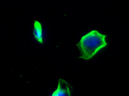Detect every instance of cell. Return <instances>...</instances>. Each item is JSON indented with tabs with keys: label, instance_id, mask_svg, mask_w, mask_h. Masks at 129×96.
<instances>
[{
	"label": "cell",
	"instance_id": "3",
	"mask_svg": "<svg viewBox=\"0 0 129 96\" xmlns=\"http://www.w3.org/2000/svg\"><path fill=\"white\" fill-rule=\"evenodd\" d=\"M34 34L35 38L39 42H43V33L41 24L38 21L34 22Z\"/></svg>",
	"mask_w": 129,
	"mask_h": 96
},
{
	"label": "cell",
	"instance_id": "2",
	"mask_svg": "<svg viewBox=\"0 0 129 96\" xmlns=\"http://www.w3.org/2000/svg\"><path fill=\"white\" fill-rule=\"evenodd\" d=\"M51 96H72L70 86L64 79H59L58 87Z\"/></svg>",
	"mask_w": 129,
	"mask_h": 96
},
{
	"label": "cell",
	"instance_id": "1",
	"mask_svg": "<svg viewBox=\"0 0 129 96\" xmlns=\"http://www.w3.org/2000/svg\"><path fill=\"white\" fill-rule=\"evenodd\" d=\"M107 45L106 36L98 31H91L83 36L77 44L80 52V58L90 59Z\"/></svg>",
	"mask_w": 129,
	"mask_h": 96
}]
</instances>
